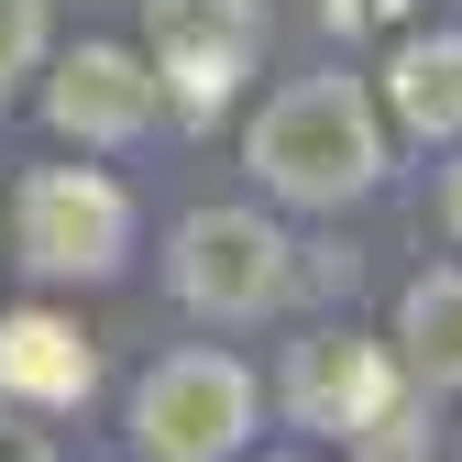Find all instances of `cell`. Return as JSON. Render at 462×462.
Segmentation results:
<instances>
[{
  "instance_id": "obj_1",
  "label": "cell",
  "mask_w": 462,
  "mask_h": 462,
  "mask_svg": "<svg viewBox=\"0 0 462 462\" xmlns=\"http://www.w3.org/2000/svg\"><path fill=\"white\" fill-rule=\"evenodd\" d=\"M243 165H254V199L264 209H298V220H330V209H364L396 165V122L374 78L353 67H309L286 78L254 122H243Z\"/></svg>"
},
{
  "instance_id": "obj_2",
  "label": "cell",
  "mask_w": 462,
  "mask_h": 462,
  "mask_svg": "<svg viewBox=\"0 0 462 462\" xmlns=\"http://www.w3.org/2000/svg\"><path fill=\"white\" fill-rule=\"evenodd\" d=\"M264 430V385L243 353H220V341H177V353H154L122 396V440L133 462H243Z\"/></svg>"
},
{
  "instance_id": "obj_3",
  "label": "cell",
  "mask_w": 462,
  "mask_h": 462,
  "mask_svg": "<svg viewBox=\"0 0 462 462\" xmlns=\"http://www.w3.org/2000/svg\"><path fill=\"white\" fill-rule=\"evenodd\" d=\"M133 254H143V209L110 165L67 154L12 188V264L33 286H110V275H133Z\"/></svg>"
},
{
  "instance_id": "obj_4",
  "label": "cell",
  "mask_w": 462,
  "mask_h": 462,
  "mask_svg": "<svg viewBox=\"0 0 462 462\" xmlns=\"http://www.w3.org/2000/svg\"><path fill=\"white\" fill-rule=\"evenodd\" d=\"M165 286H177L188 319H220V330H254L298 298V243L286 220L254 209V199H209L165 231Z\"/></svg>"
},
{
  "instance_id": "obj_5",
  "label": "cell",
  "mask_w": 462,
  "mask_h": 462,
  "mask_svg": "<svg viewBox=\"0 0 462 462\" xmlns=\"http://www.w3.org/2000/svg\"><path fill=\"white\" fill-rule=\"evenodd\" d=\"M143 67L165 88V122H220L231 99L254 88L264 67V44H275V12L264 0H143Z\"/></svg>"
},
{
  "instance_id": "obj_6",
  "label": "cell",
  "mask_w": 462,
  "mask_h": 462,
  "mask_svg": "<svg viewBox=\"0 0 462 462\" xmlns=\"http://www.w3.org/2000/svg\"><path fill=\"white\" fill-rule=\"evenodd\" d=\"M408 364H396V341H374V330H309V341H286V374H275V408L298 419L309 440H330V451H353V440H374L385 419H408Z\"/></svg>"
},
{
  "instance_id": "obj_7",
  "label": "cell",
  "mask_w": 462,
  "mask_h": 462,
  "mask_svg": "<svg viewBox=\"0 0 462 462\" xmlns=\"http://www.w3.org/2000/svg\"><path fill=\"white\" fill-rule=\"evenodd\" d=\"M33 110H44V133L67 143V154H133V143L165 122V88H154V67H143V44L78 33V44L44 55Z\"/></svg>"
},
{
  "instance_id": "obj_8",
  "label": "cell",
  "mask_w": 462,
  "mask_h": 462,
  "mask_svg": "<svg viewBox=\"0 0 462 462\" xmlns=\"http://www.w3.org/2000/svg\"><path fill=\"white\" fill-rule=\"evenodd\" d=\"M99 385H110V364H99V341H88L78 309H55V298L0 309V408H23V419H78Z\"/></svg>"
},
{
  "instance_id": "obj_9",
  "label": "cell",
  "mask_w": 462,
  "mask_h": 462,
  "mask_svg": "<svg viewBox=\"0 0 462 462\" xmlns=\"http://www.w3.org/2000/svg\"><path fill=\"white\" fill-rule=\"evenodd\" d=\"M374 99H385L396 143L451 154L462 143V33H396L385 67H374Z\"/></svg>"
},
{
  "instance_id": "obj_10",
  "label": "cell",
  "mask_w": 462,
  "mask_h": 462,
  "mask_svg": "<svg viewBox=\"0 0 462 462\" xmlns=\"http://www.w3.org/2000/svg\"><path fill=\"white\" fill-rule=\"evenodd\" d=\"M396 364H408L419 396H462V264H419L408 286H396Z\"/></svg>"
},
{
  "instance_id": "obj_11",
  "label": "cell",
  "mask_w": 462,
  "mask_h": 462,
  "mask_svg": "<svg viewBox=\"0 0 462 462\" xmlns=\"http://www.w3.org/2000/svg\"><path fill=\"white\" fill-rule=\"evenodd\" d=\"M55 55V0H0V110H12Z\"/></svg>"
},
{
  "instance_id": "obj_12",
  "label": "cell",
  "mask_w": 462,
  "mask_h": 462,
  "mask_svg": "<svg viewBox=\"0 0 462 462\" xmlns=\"http://www.w3.org/2000/svg\"><path fill=\"white\" fill-rule=\"evenodd\" d=\"M0 462H55L44 419H23V408H0Z\"/></svg>"
},
{
  "instance_id": "obj_13",
  "label": "cell",
  "mask_w": 462,
  "mask_h": 462,
  "mask_svg": "<svg viewBox=\"0 0 462 462\" xmlns=\"http://www.w3.org/2000/svg\"><path fill=\"white\" fill-rule=\"evenodd\" d=\"M353 462H430V451H419V430H408V419H385L374 440H353Z\"/></svg>"
},
{
  "instance_id": "obj_14",
  "label": "cell",
  "mask_w": 462,
  "mask_h": 462,
  "mask_svg": "<svg viewBox=\"0 0 462 462\" xmlns=\"http://www.w3.org/2000/svg\"><path fill=\"white\" fill-rule=\"evenodd\" d=\"M440 231L462 243V143H451V165H440Z\"/></svg>"
},
{
  "instance_id": "obj_15",
  "label": "cell",
  "mask_w": 462,
  "mask_h": 462,
  "mask_svg": "<svg viewBox=\"0 0 462 462\" xmlns=\"http://www.w3.org/2000/svg\"><path fill=\"white\" fill-rule=\"evenodd\" d=\"M243 462H254V451H243ZM275 462H286V451H275Z\"/></svg>"
},
{
  "instance_id": "obj_16",
  "label": "cell",
  "mask_w": 462,
  "mask_h": 462,
  "mask_svg": "<svg viewBox=\"0 0 462 462\" xmlns=\"http://www.w3.org/2000/svg\"><path fill=\"white\" fill-rule=\"evenodd\" d=\"M451 462H462V440H451Z\"/></svg>"
}]
</instances>
